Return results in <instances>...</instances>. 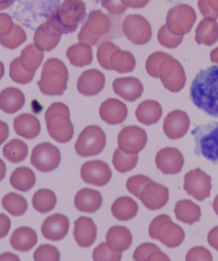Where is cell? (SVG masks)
<instances>
[{
	"instance_id": "6da1fadb",
	"label": "cell",
	"mask_w": 218,
	"mask_h": 261,
	"mask_svg": "<svg viewBox=\"0 0 218 261\" xmlns=\"http://www.w3.org/2000/svg\"><path fill=\"white\" fill-rule=\"evenodd\" d=\"M192 102L207 115L218 118V66L201 70L189 90Z\"/></svg>"
},
{
	"instance_id": "7a4b0ae2",
	"label": "cell",
	"mask_w": 218,
	"mask_h": 261,
	"mask_svg": "<svg viewBox=\"0 0 218 261\" xmlns=\"http://www.w3.org/2000/svg\"><path fill=\"white\" fill-rule=\"evenodd\" d=\"M86 16V5L83 1L67 0L59 9L50 12L46 22L60 34H68L77 30Z\"/></svg>"
},
{
	"instance_id": "3957f363",
	"label": "cell",
	"mask_w": 218,
	"mask_h": 261,
	"mask_svg": "<svg viewBox=\"0 0 218 261\" xmlns=\"http://www.w3.org/2000/svg\"><path fill=\"white\" fill-rule=\"evenodd\" d=\"M68 79L69 73L65 63L58 58H50L43 65L37 85L45 95L61 96L67 89Z\"/></svg>"
},
{
	"instance_id": "277c9868",
	"label": "cell",
	"mask_w": 218,
	"mask_h": 261,
	"mask_svg": "<svg viewBox=\"0 0 218 261\" xmlns=\"http://www.w3.org/2000/svg\"><path fill=\"white\" fill-rule=\"evenodd\" d=\"M45 120L48 133L54 140L59 143L72 140L74 127L67 105L62 102L53 103L45 112Z\"/></svg>"
},
{
	"instance_id": "5b68a950",
	"label": "cell",
	"mask_w": 218,
	"mask_h": 261,
	"mask_svg": "<svg viewBox=\"0 0 218 261\" xmlns=\"http://www.w3.org/2000/svg\"><path fill=\"white\" fill-rule=\"evenodd\" d=\"M195 142V154L218 164V122L212 121L196 126L191 132Z\"/></svg>"
},
{
	"instance_id": "8992f818",
	"label": "cell",
	"mask_w": 218,
	"mask_h": 261,
	"mask_svg": "<svg viewBox=\"0 0 218 261\" xmlns=\"http://www.w3.org/2000/svg\"><path fill=\"white\" fill-rule=\"evenodd\" d=\"M152 239L159 241L167 247H178L183 242L185 233L180 225L175 224L167 215H160L153 220L149 227Z\"/></svg>"
},
{
	"instance_id": "52a82bcc",
	"label": "cell",
	"mask_w": 218,
	"mask_h": 261,
	"mask_svg": "<svg viewBox=\"0 0 218 261\" xmlns=\"http://www.w3.org/2000/svg\"><path fill=\"white\" fill-rule=\"evenodd\" d=\"M111 17L101 11H94L89 14L87 21L78 34V41L94 46L112 29Z\"/></svg>"
},
{
	"instance_id": "ba28073f",
	"label": "cell",
	"mask_w": 218,
	"mask_h": 261,
	"mask_svg": "<svg viewBox=\"0 0 218 261\" xmlns=\"http://www.w3.org/2000/svg\"><path fill=\"white\" fill-rule=\"evenodd\" d=\"M106 144L104 131L96 125H90L81 132L75 144L76 153L83 157L93 156L103 151Z\"/></svg>"
},
{
	"instance_id": "9c48e42d",
	"label": "cell",
	"mask_w": 218,
	"mask_h": 261,
	"mask_svg": "<svg viewBox=\"0 0 218 261\" xmlns=\"http://www.w3.org/2000/svg\"><path fill=\"white\" fill-rule=\"evenodd\" d=\"M197 21V15L192 7L179 4L170 9L167 15L166 26L171 34L184 36L191 31Z\"/></svg>"
},
{
	"instance_id": "30bf717a",
	"label": "cell",
	"mask_w": 218,
	"mask_h": 261,
	"mask_svg": "<svg viewBox=\"0 0 218 261\" xmlns=\"http://www.w3.org/2000/svg\"><path fill=\"white\" fill-rule=\"evenodd\" d=\"M159 78L170 92L177 93L183 89L186 82V73L178 60L167 58L159 68Z\"/></svg>"
},
{
	"instance_id": "8fae6325",
	"label": "cell",
	"mask_w": 218,
	"mask_h": 261,
	"mask_svg": "<svg viewBox=\"0 0 218 261\" xmlns=\"http://www.w3.org/2000/svg\"><path fill=\"white\" fill-rule=\"evenodd\" d=\"M62 160L60 149L51 143L37 144L33 149L30 162L38 171L49 172L57 169Z\"/></svg>"
},
{
	"instance_id": "7c38bea8",
	"label": "cell",
	"mask_w": 218,
	"mask_h": 261,
	"mask_svg": "<svg viewBox=\"0 0 218 261\" xmlns=\"http://www.w3.org/2000/svg\"><path fill=\"white\" fill-rule=\"evenodd\" d=\"M122 30L126 37L136 45L146 44L150 41L153 34L148 20L138 14L126 16L123 22Z\"/></svg>"
},
{
	"instance_id": "4fadbf2b",
	"label": "cell",
	"mask_w": 218,
	"mask_h": 261,
	"mask_svg": "<svg viewBox=\"0 0 218 261\" xmlns=\"http://www.w3.org/2000/svg\"><path fill=\"white\" fill-rule=\"evenodd\" d=\"M212 178L200 168L185 174L184 190L186 193L199 201L208 198L212 189Z\"/></svg>"
},
{
	"instance_id": "5bb4252c",
	"label": "cell",
	"mask_w": 218,
	"mask_h": 261,
	"mask_svg": "<svg viewBox=\"0 0 218 261\" xmlns=\"http://www.w3.org/2000/svg\"><path fill=\"white\" fill-rule=\"evenodd\" d=\"M148 142V136L143 128L138 126H128L122 129L118 138L119 148L126 153L138 154Z\"/></svg>"
},
{
	"instance_id": "9a60e30c",
	"label": "cell",
	"mask_w": 218,
	"mask_h": 261,
	"mask_svg": "<svg viewBox=\"0 0 218 261\" xmlns=\"http://www.w3.org/2000/svg\"><path fill=\"white\" fill-rule=\"evenodd\" d=\"M112 174L108 164L98 160L86 162L80 169L83 180L96 187H103L108 184Z\"/></svg>"
},
{
	"instance_id": "2e32d148",
	"label": "cell",
	"mask_w": 218,
	"mask_h": 261,
	"mask_svg": "<svg viewBox=\"0 0 218 261\" xmlns=\"http://www.w3.org/2000/svg\"><path fill=\"white\" fill-rule=\"evenodd\" d=\"M155 162L157 168L165 174H176L181 171L184 159L178 149L167 147L156 154Z\"/></svg>"
},
{
	"instance_id": "e0dca14e",
	"label": "cell",
	"mask_w": 218,
	"mask_h": 261,
	"mask_svg": "<svg viewBox=\"0 0 218 261\" xmlns=\"http://www.w3.org/2000/svg\"><path fill=\"white\" fill-rule=\"evenodd\" d=\"M141 201L147 208L160 210L167 204L169 199V191L166 187L151 181L142 189Z\"/></svg>"
},
{
	"instance_id": "ac0fdd59",
	"label": "cell",
	"mask_w": 218,
	"mask_h": 261,
	"mask_svg": "<svg viewBox=\"0 0 218 261\" xmlns=\"http://www.w3.org/2000/svg\"><path fill=\"white\" fill-rule=\"evenodd\" d=\"M190 120L186 112L181 110L172 111L164 120L163 128L167 138L176 140L186 135L189 130Z\"/></svg>"
},
{
	"instance_id": "d6986e66",
	"label": "cell",
	"mask_w": 218,
	"mask_h": 261,
	"mask_svg": "<svg viewBox=\"0 0 218 261\" xmlns=\"http://www.w3.org/2000/svg\"><path fill=\"white\" fill-rule=\"evenodd\" d=\"M70 222L68 218L62 214H56L44 220L41 232L45 239L58 242L67 237Z\"/></svg>"
},
{
	"instance_id": "ffe728a7",
	"label": "cell",
	"mask_w": 218,
	"mask_h": 261,
	"mask_svg": "<svg viewBox=\"0 0 218 261\" xmlns=\"http://www.w3.org/2000/svg\"><path fill=\"white\" fill-rule=\"evenodd\" d=\"M105 84V75L100 70L90 69L85 71L77 81L78 92L85 96H95L103 90Z\"/></svg>"
},
{
	"instance_id": "44dd1931",
	"label": "cell",
	"mask_w": 218,
	"mask_h": 261,
	"mask_svg": "<svg viewBox=\"0 0 218 261\" xmlns=\"http://www.w3.org/2000/svg\"><path fill=\"white\" fill-rule=\"evenodd\" d=\"M99 114L101 120L109 125H119L127 118L128 108L117 98H109L101 103Z\"/></svg>"
},
{
	"instance_id": "7402d4cb",
	"label": "cell",
	"mask_w": 218,
	"mask_h": 261,
	"mask_svg": "<svg viewBox=\"0 0 218 261\" xmlns=\"http://www.w3.org/2000/svg\"><path fill=\"white\" fill-rule=\"evenodd\" d=\"M114 92L128 102H135L143 95L144 86L138 78H117L113 84Z\"/></svg>"
},
{
	"instance_id": "603a6c76",
	"label": "cell",
	"mask_w": 218,
	"mask_h": 261,
	"mask_svg": "<svg viewBox=\"0 0 218 261\" xmlns=\"http://www.w3.org/2000/svg\"><path fill=\"white\" fill-rule=\"evenodd\" d=\"M73 237L79 247H91L97 237V227L93 220L86 217H80L76 220L74 222Z\"/></svg>"
},
{
	"instance_id": "cb8c5ba5",
	"label": "cell",
	"mask_w": 218,
	"mask_h": 261,
	"mask_svg": "<svg viewBox=\"0 0 218 261\" xmlns=\"http://www.w3.org/2000/svg\"><path fill=\"white\" fill-rule=\"evenodd\" d=\"M62 35L55 31L46 21L38 27L35 32L34 42L35 46L42 51L50 52L57 47Z\"/></svg>"
},
{
	"instance_id": "d4e9b609",
	"label": "cell",
	"mask_w": 218,
	"mask_h": 261,
	"mask_svg": "<svg viewBox=\"0 0 218 261\" xmlns=\"http://www.w3.org/2000/svg\"><path fill=\"white\" fill-rule=\"evenodd\" d=\"M102 196L95 190L85 188L75 195L74 205L78 211L93 214L98 211L102 205Z\"/></svg>"
},
{
	"instance_id": "484cf974",
	"label": "cell",
	"mask_w": 218,
	"mask_h": 261,
	"mask_svg": "<svg viewBox=\"0 0 218 261\" xmlns=\"http://www.w3.org/2000/svg\"><path fill=\"white\" fill-rule=\"evenodd\" d=\"M105 239L108 247L116 252H123L128 250L133 242L130 230L126 227L118 225L108 229Z\"/></svg>"
},
{
	"instance_id": "4316f807",
	"label": "cell",
	"mask_w": 218,
	"mask_h": 261,
	"mask_svg": "<svg viewBox=\"0 0 218 261\" xmlns=\"http://www.w3.org/2000/svg\"><path fill=\"white\" fill-rule=\"evenodd\" d=\"M14 129L17 135L26 139H34L39 135L41 125L36 116L24 113L17 116L14 120Z\"/></svg>"
},
{
	"instance_id": "83f0119b",
	"label": "cell",
	"mask_w": 218,
	"mask_h": 261,
	"mask_svg": "<svg viewBox=\"0 0 218 261\" xmlns=\"http://www.w3.org/2000/svg\"><path fill=\"white\" fill-rule=\"evenodd\" d=\"M25 95L18 88L9 87L0 93V110L7 114H14L24 107Z\"/></svg>"
},
{
	"instance_id": "f1b7e54d",
	"label": "cell",
	"mask_w": 218,
	"mask_h": 261,
	"mask_svg": "<svg viewBox=\"0 0 218 261\" xmlns=\"http://www.w3.org/2000/svg\"><path fill=\"white\" fill-rule=\"evenodd\" d=\"M108 65L110 70L126 73L131 72L135 69L136 60L131 53L121 50L116 45L109 57Z\"/></svg>"
},
{
	"instance_id": "f546056e",
	"label": "cell",
	"mask_w": 218,
	"mask_h": 261,
	"mask_svg": "<svg viewBox=\"0 0 218 261\" xmlns=\"http://www.w3.org/2000/svg\"><path fill=\"white\" fill-rule=\"evenodd\" d=\"M38 237L36 232L32 228L21 227L14 230L10 243L14 250L19 252H29L36 245Z\"/></svg>"
},
{
	"instance_id": "4dcf8cb0",
	"label": "cell",
	"mask_w": 218,
	"mask_h": 261,
	"mask_svg": "<svg viewBox=\"0 0 218 261\" xmlns=\"http://www.w3.org/2000/svg\"><path fill=\"white\" fill-rule=\"evenodd\" d=\"M195 41L199 44L211 46L218 40V24L216 19L206 17L198 25L195 30Z\"/></svg>"
},
{
	"instance_id": "1f68e13d",
	"label": "cell",
	"mask_w": 218,
	"mask_h": 261,
	"mask_svg": "<svg viewBox=\"0 0 218 261\" xmlns=\"http://www.w3.org/2000/svg\"><path fill=\"white\" fill-rule=\"evenodd\" d=\"M163 114L161 106L155 100H147L138 106L135 116L139 122L145 125L158 123Z\"/></svg>"
},
{
	"instance_id": "d6a6232c",
	"label": "cell",
	"mask_w": 218,
	"mask_h": 261,
	"mask_svg": "<svg viewBox=\"0 0 218 261\" xmlns=\"http://www.w3.org/2000/svg\"><path fill=\"white\" fill-rule=\"evenodd\" d=\"M174 213L177 220L189 225L199 222L201 217V210L199 205L189 199L177 202L175 206Z\"/></svg>"
},
{
	"instance_id": "836d02e7",
	"label": "cell",
	"mask_w": 218,
	"mask_h": 261,
	"mask_svg": "<svg viewBox=\"0 0 218 261\" xmlns=\"http://www.w3.org/2000/svg\"><path fill=\"white\" fill-rule=\"evenodd\" d=\"M139 206L130 197H118L111 207L114 217L120 221H128L138 214Z\"/></svg>"
},
{
	"instance_id": "e575fe53",
	"label": "cell",
	"mask_w": 218,
	"mask_h": 261,
	"mask_svg": "<svg viewBox=\"0 0 218 261\" xmlns=\"http://www.w3.org/2000/svg\"><path fill=\"white\" fill-rule=\"evenodd\" d=\"M67 57L71 64L77 67L90 65L93 62V50L85 43H78L70 46L67 50Z\"/></svg>"
},
{
	"instance_id": "d590c367",
	"label": "cell",
	"mask_w": 218,
	"mask_h": 261,
	"mask_svg": "<svg viewBox=\"0 0 218 261\" xmlns=\"http://www.w3.org/2000/svg\"><path fill=\"white\" fill-rule=\"evenodd\" d=\"M10 183L17 191L26 192L34 187L36 183V176L29 167H20L12 172Z\"/></svg>"
},
{
	"instance_id": "8d00e7d4",
	"label": "cell",
	"mask_w": 218,
	"mask_h": 261,
	"mask_svg": "<svg viewBox=\"0 0 218 261\" xmlns=\"http://www.w3.org/2000/svg\"><path fill=\"white\" fill-rule=\"evenodd\" d=\"M20 64L27 72L35 73L44 60V52L39 50L34 44H30L21 50Z\"/></svg>"
},
{
	"instance_id": "74e56055",
	"label": "cell",
	"mask_w": 218,
	"mask_h": 261,
	"mask_svg": "<svg viewBox=\"0 0 218 261\" xmlns=\"http://www.w3.org/2000/svg\"><path fill=\"white\" fill-rule=\"evenodd\" d=\"M3 154L5 158L11 163H21L29 154V147L21 139H12L4 146Z\"/></svg>"
},
{
	"instance_id": "f35d334b",
	"label": "cell",
	"mask_w": 218,
	"mask_h": 261,
	"mask_svg": "<svg viewBox=\"0 0 218 261\" xmlns=\"http://www.w3.org/2000/svg\"><path fill=\"white\" fill-rule=\"evenodd\" d=\"M57 197L54 192L49 189H40L35 192L32 199L34 209L40 214L51 212L57 205Z\"/></svg>"
},
{
	"instance_id": "ab89813d",
	"label": "cell",
	"mask_w": 218,
	"mask_h": 261,
	"mask_svg": "<svg viewBox=\"0 0 218 261\" xmlns=\"http://www.w3.org/2000/svg\"><path fill=\"white\" fill-rule=\"evenodd\" d=\"M133 258L138 261L171 260L169 256L162 252L158 246L149 243L139 246L133 253Z\"/></svg>"
},
{
	"instance_id": "60d3db41",
	"label": "cell",
	"mask_w": 218,
	"mask_h": 261,
	"mask_svg": "<svg viewBox=\"0 0 218 261\" xmlns=\"http://www.w3.org/2000/svg\"><path fill=\"white\" fill-rule=\"evenodd\" d=\"M2 206L14 217H20L26 212L29 204L26 199L21 195L11 192L3 197Z\"/></svg>"
},
{
	"instance_id": "b9f144b4",
	"label": "cell",
	"mask_w": 218,
	"mask_h": 261,
	"mask_svg": "<svg viewBox=\"0 0 218 261\" xmlns=\"http://www.w3.org/2000/svg\"><path fill=\"white\" fill-rule=\"evenodd\" d=\"M139 161L138 154H130L116 149L113 154V163L115 169L121 173H125L135 168Z\"/></svg>"
},
{
	"instance_id": "7bdbcfd3",
	"label": "cell",
	"mask_w": 218,
	"mask_h": 261,
	"mask_svg": "<svg viewBox=\"0 0 218 261\" xmlns=\"http://www.w3.org/2000/svg\"><path fill=\"white\" fill-rule=\"evenodd\" d=\"M26 32L24 29L19 25L14 24L11 34L0 37V44L7 49H15L26 42Z\"/></svg>"
},
{
	"instance_id": "ee69618b",
	"label": "cell",
	"mask_w": 218,
	"mask_h": 261,
	"mask_svg": "<svg viewBox=\"0 0 218 261\" xmlns=\"http://www.w3.org/2000/svg\"><path fill=\"white\" fill-rule=\"evenodd\" d=\"M35 73L27 72L20 64L19 58L14 59L10 64V77L15 83L26 85L34 80Z\"/></svg>"
},
{
	"instance_id": "f6af8a7d",
	"label": "cell",
	"mask_w": 218,
	"mask_h": 261,
	"mask_svg": "<svg viewBox=\"0 0 218 261\" xmlns=\"http://www.w3.org/2000/svg\"><path fill=\"white\" fill-rule=\"evenodd\" d=\"M172 57L171 55L163 52H156L149 56L146 61V69L151 77L159 78V68L162 62L167 58Z\"/></svg>"
},
{
	"instance_id": "bcb514c9",
	"label": "cell",
	"mask_w": 218,
	"mask_h": 261,
	"mask_svg": "<svg viewBox=\"0 0 218 261\" xmlns=\"http://www.w3.org/2000/svg\"><path fill=\"white\" fill-rule=\"evenodd\" d=\"M121 258L122 253L111 250L106 243H101L93 253V260L96 261H119Z\"/></svg>"
},
{
	"instance_id": "7dc6e473",
	"label": "cell",
	"mask_w": 218,
	"mask_h": 261,
	"mask_svg": "<svg viewBox=\"0 0 218 261\" xmlns=\"http://www.w3.org/2000/svg\"><path fill=\"white\" fill-rule=\"evenodd\" d=\"M157 37L159 44L169 49H176L181 44L184 36H177L171 34L167 29L166 24H165L159 30Z\"/></svg>"
},
{
	"instance_id": "c3c4849f",
	"label": "cell",
	"mask_w": 218,
	"mask_h": 261,
	"mask_svg": "<svg viewBox=\"0 0 218 261\" xmlns=\"http://www.w3.org/2000/svg\"><path fill=\"white\" fill-rule=\"evenodd\" d=\"M34 258L37 261H58L60 259V253L54 246L42 245L35 251Z\"/></svg>"
},
{
	"instance_id": "681fc988",
	"label": "cell",
	"mask_w": 218,
	"mask_h": 261,
	"mask_svg": "<svg viewBox=\"0 0 218 261\" xmlns=\"http://www.w3.org/2000/svg\"><path fill=\"white\" fill-rule=\"evenodd\" d=\"M153 181L149 177L144 175H136L130 177L126 182V189L133 196L140 198L142 189L146 184Z\"/></svg>"
},
{
	"instance_id": "f907efd6",
	"label": "cell",
	"mask_w": 218,
	"mask_h": 261,
	"mask_svg": "<svg viewBox=\"0 0 218 261\" xmlns=\"http://www.w3.org/2000/svg\"><path fill=\"white\" fill-rule=\"evenodd\" d=\"M116 46V45L113 42L106 41L101 43L98 47L96 57H97L99 64L104 69L110 70L108 65L109 57Z\"/></svg>"
},
{
	"instance_id": "816d5d0a",
	"label": "cell",
	"mask_w": 218,
	"mask_h": 261,
	"mask_svg": "<svg viewBox=\"0 0 218 261\" xmlns=\"http://www.w3.org/2000/svg\"><path fill=\"white\" fill-rule=\"evenodd\" d=\"M198 7L203 16L218 18V1H199Z\"/></svg>"
},
{
	"instance_id": "f5cc1de1",
	"label": "cell",
	"mask_w": 218,
	"mask_h": 261,
	"mask_svg": "<svg viewBox=\"0 0 218 261\" xmlns=\"http://www.w3.org/2000/svg\"><path fill=\"white\" fill-rule=\"evenodd\" d=\"M213 260L212 255L210 251L203 247H196L192 248L187 252L186 260H207L212 261Z\"/></svg>"
},
{
	"instance_id": "db71d44e",
	"label": "cell",
	"mask_w": 218,
	"mask_h": 261,
	"mask_svg": "<svg viewBox=\"0 0 218 261\" xmlns=\"http://www.w3.org/2000/svg\"><path fill=\"white\" fill-rule=\"evenodd\" d=\"M14 26L13 20L10 15L0 13V37L11 34Z\"/></svg>"
},
{
	"instance_id": "11a10c76",
	"label": "cell",
	"mask_w": 218,
	"mask_h": 261,
	"mask_svg": "<svg viewBox=\"0 0 218 261\" xmlns=\"http://www.w3.org/2000/svg\"><path fill=\"white\" fill-rule=\"evenodd\" d=\"M101 6L112 14H121L127 9L122 1H101Z\"/></svg>"
},
{
	"instance_id": "9f6ffc18",
	"label": "cell",
	"mask_w": 218,
	"mask_h": 261,
	"mask_svg": "<svg viewBox=\"0 0 218 261\" xmlns=\"http://www.w3.org/2000/svg\"><path fill=\"white\" fill-rule=\"evenodd\" d=\"M11 227V221L7 215L0 214V239L6 237Z\"/></svg>"
},
{
	"instance_id": "6f0895ef",
	"label": "cell",
	"mask_w": 218,
	"mask_h": 261,
	"mask_svg": "<svg viewBox=\"0 0 218 261\" xmlns=\"http://www.w3.org/2000/svg\"><path fill=\"white\" fill-rule=\"evenodd\" d=\"M207 242L210 247L218 251V226L210 230L207 236Z\"/></svg>"
},
{
	"instance_id": "680465c9",
	"label": "cell",
	"mask_w": 218,
	"mask_h": 261,
	"mask_svg": "<svg viewBox=\"0 0 218 261\" xmlns=\"http://www.w3.org/2000/svg\"><path fill=\"white\" fill-rule=\"evenodd\" d=\"M9 128L8 125L3 121L0 120V146L9 138Z\"/></svg>"
},
{
	"instance_id": "91938a15",
	"label": "cell",
	"mask_w": 218,
	"mask_h": 261,
	"mask_svg": "<svg viewBox=\"0 0 218 261\" xmlns=\"http://www.w3.org/2000/svg\"><path fill=\"white\" fill-rule=\"evenodd\" d=\"M126 7H132L134 9L143 8L148 3V1H122Z\"/></svg>"
},
{
	"instance_id": "94428289",
	"label": "cell",
	"mask_w": 218,
	"mask_h": 261,
	"mask_svg": "<svg viewBox=\"0 0 218 261\" xmlns=\"http://www.w3.org/2000/svg\"><path fill=\"white\" fill-rule=\"evenodd\" d=\"M7 167L3 160L0 159V181L3 180L6 176Z\"/></svg>"
},
{
	"instance_id": "6125c7cd",
	"label": "cell",
	"mask_w": 218,
	"mask_h": 261,
	"mask_svg": "<svg viewBox=\"0 0 218 261\" xmlns=\"http://www.w3.org/2000/svg\"><path fill=\"white\" fill-rule=\"evenodd\" d=\"M19 260V258L17 255H13L11 253H6L0 256V260Z\"/></svg>"
},
{
	"instance_id": "be15d7a7",
	"label": "cell",
	"mask_w": 218,
	"mask_h": 261,
	"mask_svg": "<svg viewBox=\"0 0 218 261\" xmlns=\"http://www.w3.org/2000/svg\"><path fill=\"white\" fill-rule=\"evenodd\" d=\"M210 58L212 63H218V47L210 52Z\"/></svg>"
},
{
	"instance_id": "e7e4bbea",
	"label": "cell",
	"mask_w": 218,
	"mask_h": 261,
	"mask_svg": "<svg viewBox=\"0 0 218 261\" xmlns=\"http://www.w3.org/2000/svg\"><path fill=\"white\" fill-rule=\"evenodd\" d=\"M14 2V1H0V10L9 8L12 5H13Z\"/></svg>"
},
{
	"instance_id": "03108f58",
	"label": "cell",
	"mask_w": 218,
	"mask_h": 261,
	"mask_svg": "<svg viewBox=\"0 0 218 261\" xmlns=\"http://www.w3.org/2000/svg\"><path fill=\"white\" fill-rule=\"evenodd\" d=\"M213 209H214L215 214L218 216V194L215 197L214 202H213Z\"/></svg>"
},
{
	"instance_id": "003e7915",
	"label": "cell",
	"mask_w": 218,
	"mask_h": 261,
	"mask_svg": "<svg viewBox=\"0 0 218 261\" xmlns=\"http://www.w3.org/2000/svg\"><path fill=\"white\" fill-rule=\"evenodd\" d=\"M5 75V67L4 63L0 62V80L4 77Z\"/></svg>"
}]
</instances>
